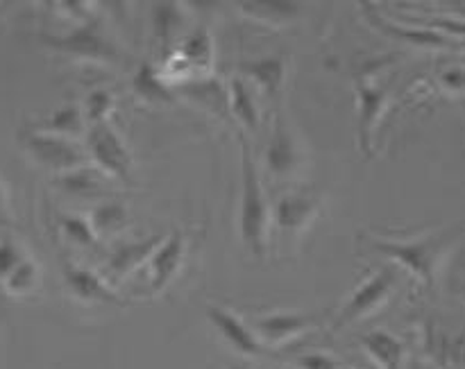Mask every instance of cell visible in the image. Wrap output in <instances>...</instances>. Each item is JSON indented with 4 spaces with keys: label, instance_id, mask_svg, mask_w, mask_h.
<instances>
[{
    "label": "cell",
    "instance_id": "24",
    "mask_svg": "<svg viewBox=\"0 0 465 369\" xmlns=\"http://www.w3.org/2000/svg\"><path fill=\"white\" fill-rule=\"evenodd\" d=\"M180 57L189 63L191 68L193 66H209L213 59V41L209 36V32L204 27H200L198 32L186 36L182 41L180 48Z\"/></svg>",
    "mask_w": 465,
    "mask_h": 369
},
{
    "label": "cell",
    "instance_id": "10",
    "mask_svg": "<svg viewBox=\"0 0 465 369\" xmlns=\"http://www.w3.org/2000/svg\"><path fill=\"white\" fill-rule=\"evenodd\" d=\"M357 100H359V141H361L363 152L371 157L372 154V134L389 104V84H381L375 80H361L357 84Z\"/></svg>",
    "mask_w": 465,
    "mask_h": 369
},
{
    "label": "cell",
    "instance_id": "5",
    "mask_svg": "<svg viewBox=\"0 0 465 369\" xmlns=\"http://www.w3.org/2000/svg\"><path fill=\"white\" fill-rule=\"evenodd\" d=\"M393 286H395L393 270L375 272L371 279L363 281V284L350 295L345 306L341 308V313L336 316L334 329H343V326L354 325V322L372 316L377 308H381L386 302H389L391 293H393Z\"/></svg>",
    "mask_w": 465,
    "mask_h": 369
},
{
    "label": "cell",
    "instance_id": "13",
    "mask_svg": "<svg viewBox=\"0 0 465 369\" xmlns=\"http://www.w3.org/2000/svg\"><path fill=\"white\" fill-rule=\"evenodd\" d=\"M318 213V202L312 195L286 193L272 209V220L282 231H304Z\"/></svg>",
    "mask_w": 465,
    "mask_h": 369
},
{
    "label": "cell",
    "instance_id": "30",
    "mask_svg": "<svg viewBox=\"0 0 465 369\" xmlns=\"http://www.w3.org/2000/svg\"><path fill=\"white\" fill-rule=\"evenodd\" d=\"M295 369H345L336 356L325 352H307L293 361Z\"/></svg>",
    "mask_w": 465,
    "mask_h": 369
},
{
    "label": "cell",
    "instance_id": "28",
    "mask_svg": "<svg viewBox=\"0 0 465 369\" xmlns=\"http://www.w3.org/2000/svg\"><path fill=\"white\" fill-rule=\"evenodd\" d=\"M177 5L175 3H159L154 5V30L157 34L162 36L163 44L171 41V36L175 34V30L180 27V12H177Z\"/></svg>",
    "mask_w": 465,
    "mask_h": 369
},
{
    "label": "cell",
    "instance_id": "18",
    "mask_svg": "<svg viewBox=\"0 0 465 369\" xmlns=\"http://www.w3.org/2000/svg\"><path fill=\"white\" fill-rule=\"evenodd\" d=\"M104 180L107 177L98 168L82 166L59 175L54 180V186H59L64 193L73 195V198H98V195L104 193Z\"/></svg>",
    "mask_w": 465,
    "mask_h": 369
},
{
    "label": "cell",
    "instance_id": "2",
    "mask_svg": "<svg viewBox=\"0 0 465 369\" xmlns=\"http://www.w3.org/2000/svg\"><path fill=\"white\" fill-rule=\"evenodd\" d=\"M459 234H461V229L452 227V229H445L436 236H425V238L418 240H375L372 248L384 254V257H389L391 261L398 263V266H402L404 270L411 272L413 277H418L422 284L430 286L434 281L440 257Z\"/></svg>",
    "mask_w": 465,
    "mask_h": 369
},
{
    "label": "cell",
    "instance_id": "16",
    "mask_svg": "<svg viewBox=\"0 0 465 369\" xmlns=\"http://www.w3.org/2000/svg\"><path fill=\"white\" fill-rule=\"evenodd\" d=\"M162 236H153L148 240H136V243H125L118 245L112 252L107 263V270L114 279H123L130 272H134L136 267L143 266L145 261H150V257L154 254V249L162 245Z\"/></svg>",
    "mask_w": 465,
    "mask_h": 369
},
{
    "label": "cell",
    "instance_id": "6",
    "mask_svg": "<svg viewBox=\"0 0 465 369\" xmlns=\"http://www.w3.org/2000/svg\"><path fill=\"white\" fill-rule=\"evenodd\" d=\"M41 41L50 50H54V53L71 54V57L77 59H89V62H114L118 57L114 44L100 34L95 23H82L71 34L41 36Z\"/></svg>",
    "mask_w": 465,
    "mask_h": 369
},
{
    "label": "cell",
    "instance_id": "32",
    "mask_svg": "<svg viewBox=\"0 0 465 369\" xmlns=\"http://www.w3.org/2000/svg\"><path fill=\"white\" fill-rule=\"evenodd\" d=\"M439 84L445 91H452V93H461L465 91V68L463 66H448L439 73Z\"/></svg>",
    "mask_w": 465,
    "mask_h": 369
},
{
    "label": "cell",
    "instance_id": "8",
    "mask_svg": "<svg viewBox=\"0 0 465 369\" xmlns=\"http://www.w3.org/2000/svg\"><path fill=\"white\" fill-rule=\"evenodd\" d=\"M207 320L216 326L227 345L243 356H266L268 349L257 338L252 326L245 325L236 313L223 306H207Z\"/></svg>",
    "mask_w": 465,
    "mask_h": 369
},
{
    "label": "cell",
    "instance_id": "7",
    "mask_svg": "<svg viewBox=\"0 0 465 369\" xmlns=\"http://www.w3.org/2000/svg\"><path fill=\"white\" fill-rule=\"evenodd\" d=\"M363 14H366L368 21L372 23L375 27H380L384 34L393 36V39L402 41V44L416 45V48H459L461 41L450 39V36L440 34V32L430 30V27H422L418 23H395L391 18L381 16L380 12H375V7L368 3L361 5Z\"/></svg>",
    "mask_w": 465,
    "mask_h": 369
},
{
    "label": "cell",
    "instance_id": "12",
    "mask_svg": "<svg viewBox=\"0 0 465 369\" xmlns=\"http://www.w3.org/2000/svg\"><path fill=\"white\" fill-rule=\"evenodd\" d=\"M64 281H66L68 290L73 297L86 304H114V306H123V299L112 290V286L98 275V272L89 270V267L68 266L64 270Z\"/></svg>",
    "mask_w": 465,
    "mask_h": 369
},
{
    "label": "cell",
    "instance_id": "20",
    "mask_svg": "<svg viewBox=\"0 0 465 369\" xmlns=\"http://www.w3.org/2000/svg\"><path fill=\"white\" fill-rule=\"evenodd\" d=\"M227 98H230V112L234 113L236 121L250 131H257L259 127V109L257 102H254L252 91L248 89L241 77L230 82V89H227Z\"/></svg>",
    "mask_w": 465,
    "mask_h": 369
},
{
    "label": "cell",
    "instance_id": "21",
    "mask_svg": "<svg viewBox=\"0 0 465 369\" xmlns=\"http://www.w3.org/2000/svg\"><path fill=\"white\" fill-rule=\"evenodd\" d=\"M132 86H134V93L139 95L141 100H145V102L150 104L173 102L171 86L163 82V77L159 75V71L153 66V63H143V66L136 71L134 80H132Z\"/></svg>",
    "mask_w": 465,
    "mask_h": 369
},
{
    "label": "cell",
    "instance_id": "4",
    "mask_svg": "<svg viewBox=\"0 0 465 369\" xmlns=\"http://www.w3.org/2000/svg\"><path fill=\"white\" fill-rule=\"evenodd\" d=\"M23 145H25L27 154H30L39 166L57 172V177L64 175V172L75 170V168L86 166V157H89L86 150L82 148L77 141L45 134V131H32V134H25Z\"/></svg>",
    "mask_w": 465,
    "mask_h": 369
},
{
    "label": "cell",
    "instance_id": "27",
    "mask_svg": "<svg viewBox=\"0 0 465 369\" xmlns=\"http://www.w3.org/2000/svg\"><path fill=\"white\" fill-rule=\"evenodd\" d=\"M112 109L114 95L107 89H95L86 95L82 113H84V121L89 122V127H94L100 125V122H107V116L112 113Z\"/></svg>",
    "mask_w": 465,
    "mask_h": 369
},
{
    "label": "cell",
    "instance_id": "25",
    "mask_svg": "<svg viewBox=\"0 0 465 369\" xmlns=\"http://www.w3.org/2000/svg\"><path fill=\"white\" fill-rule=\"evenodd\" d=\"M59 229L77 248H95L100 240L91 227L89 218L84 216H62L59 218Z\"/></svg>",
    "mask_w": 465,
    "mask_h": 369
},
{
    "label": "cell",
    "instance_id": "19",
    "mask_svg": "<svg viewBox=\"0 0 465 369\" xmlns=\"http://www.w3.org/2000/svg\"><path fill=\"white\" fill-rule=\"evenodd\" d=\"M84 113L77 104H64V107L54 109L48 118L36 125V131H45V134L64 136V139H80L84 134Z\"/></svg>",
    "mask_w": 465,
    "mask_h": 369
},
{
    "label": "cell",
    "instance_id": "33",
    "mask_svg": "<svg viewBox=\"0 0 465 369\" xmlns=\"http://www.w3.org/2000/svg\"><path fill=\"white\" fill-rule=\"evenodd\" d=\"M9 222V199H7V190L5 186L0 184V225H7Z\"/></svg>",
    "mask_w": 465,
    "mask_h": 369
},
{
    "label": "cell",
    "instance_id": "9",
    "mask_svg": "<svg viewBox=\"0 0 465 369\" xmlns=\"http://www.w3.org/2000/svg\"><path fill=\"white\" fill-rule=\"evenodd\" d=\"M316 325L313 316H302V313H271L266 317H259L252 325L254 334L262 340L266 349L280 347V345L293 343L300 335L309 334Z\"/></svg>",
    "mask_w": 465,
    "mask_h": 369
},
{
    "label": "cell",
    "instance_id": "14",
    "mask_svg": "<svg viewBox=\"0 0 465 369\" xmlns=\"http://www.w3.org/2000/svg\"><path fill=\"white\" fill-rule=\"evenodd\" d=\"M300 163V152L295 139L282 118H277L272 127V139L266 148V166L275 177L293 175Z\"/></svg>",
    "mask_w": 465,
    "mask_h": 369
},
{
    "label": "cell",
    "instance_id": "29",
    "mask_svg": "<svg viewBox=\"0 0 465 369\" xmlns=\"http://www.w3.org/2000/svg\"><path fill=\"white\" fill-rule=\"evenodd\" d=\"M23 261H25V254L21 252V248L14 240H0V281L7 279Z\"/></svg>",
    "mask_w": 465,
    "mask_h": 369
},
{
    "label": "cell",
    "instance_id": "3",
    "mask_svg": "<svg viewBox=\"0 0 465 369\" xmlns=\"http://www.w3.org/2000/svg\"><path fill=\"white\" fill-rule=\"evenodd\" d=\"M86 154L104 177L130 181L132 180V154L123 143L121 134L109 122L89 127L86 131Z\"/></svg>",
    "mask_w": 465,
    "mask_h": 369
},
{
    "label": "cell",
    "instance_id": "1",
    "mask_svg": "<svg viewBox=\"0 0 465 369\" xmlns=\"http://www.w3.org/2000/svg\"><path fill=\"white\" fill-rule=\"evenodd\" d=\"M268 225H271V204L266 199V190H263L262 177H259L248 141L241 139L239 231L245 248L259 258L266 254Z\"/></svg>",
    "mask_w": 465,
    "mask_h": 369
},
{
    "label": "cell",
    "instance_id": "22",
    "mask_svg": "<svg viewBox=\"0 0 465 369\" xmlns=\"http://www.w3.org/2000/svg\"><path fill=\"white\" fill-rule=\"evenodd\" d=\"M89 222L94 227L95 236L104 238V236H114L127 225V209L118 202H100L98 207L91 209Z\"/></svg>",
    "mask_w": 465,
    "mask_h": 369
},
{
    "label": "cell",
    "instance_id": "11",
    "mask_svg": "<svg viewBox=\"0 0 465 369\" xmlns=\"http://www.w3.org/2000/svg\"><path fill=\"white\" fill-rule=\"evenodd\" d=\"M186 257V236L182 231H173L168 238L162 240L154 254L150 257V290L162 293L168 284L177 277Z\"/></svg>",
    "mask_w": 465,
    "mask_h": 369
},
{
    "label": "cell",
    "instance_id": "15",
    "mask_svg": "<svg viewBox=\"0 0 465 369\" xmlns=\"http://www.w3.org/2000/svg\"><path fill=\"white\" fill-rule=\"evenodd\" d=\"M363 352L380 369H404V345L384 329L368 331L361 338Z\"/></svg>",
    "mask_w": 465,
    "mask_h": 369
},
{
    "label": "cell",
    "instance_id": "23",
    "mask_svg": "<svg viewBox=\"0 0 465 369\" xmlns=\"http://www.w3.org/2000/svg\"><path fill=\"white\" fill-rule=\"evenodd\" d=\"M241 9H245V14L257 21L266 23H280V21H291L300 14V5L295 3H284V0H254V3H243Z\"/></svg>",
    "mask_w": 465,
    "mask_h": 369
},
{
    "label": "cell",
    "instance_id": "31",
    "mask_svg": "<svg viewBox=\"0 0 465 369\" xmlns=\"http://www.w3.org/2000/svg\"><path fill=\"white\" fill-rule=\"evenodd\" d=\"M411 23H418V25L440 32V34L450 36V39H454V36H465V21H461V18L434 16V18H430V21H425V23H420V21H411Z\"/></svg>",
    "mask_w": 465,
    "mask_h": 369
},
{
    "label": "cell",
    "instance_id": "17",
    "mask_svg": "<svg viewBox=\"0 0 465 369\" xmlns=\"http://www.w3.org/2000/svg\"><path fill=\"white\" fill-rule=\"evenodd\" d=\"M241 73L254 82L266 95L275 98L286 80V63L282 57H262L241 63Z\"/></svg>",
    "mask_w": 465,
    "mask_h": 369
},
{
    "label": "cell",
    "instance_id": "26",
    "mask_svg": "<svg viewBox=\"0 0 465 369\" xmlns=\"http://www.w3.org/2000/svg\"><path fill=\"white\" fill-rule=\"evenodd\" d=\"M39 281H41L39 267H36V263H32L30 258H25V261H23L21 266H18L16 270L5 279V288H7L9 295L21 297V295L35 293V290L39 288Z\"/></svg>",
    "mask_w": 465,
    "mask_h": 369
}]
</instances>
